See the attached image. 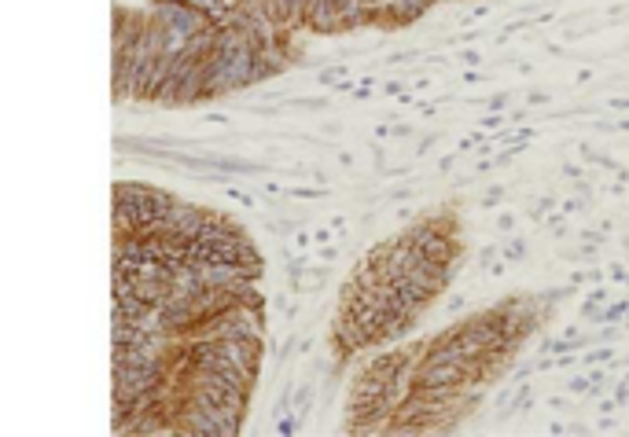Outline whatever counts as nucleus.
Listing matches in <instances>:
<instances>
[{
    "label": "nucleus",
    "mask_w": 629,
    "mask_h": 437,
    "mask_svg": "<svg viewBox=\"0 0 629 437\" xmlns=\"http://www.w3.org/2000/svg\"><path fill=\"white\" fill-rule=\"evenodd\" d=\"M607 357H611L607 349H596V353H589V357H585V364H600V360H607Z\"/></svg>",
    "instance_id": "5"
},
{
    "label": "nucleus",
    "mask_w": 629,
    "mask_h": 437,
    "mask_svg": "<svg viewBox=\"0 0 629 437\" xmlns=\"http://www.w3.org/2000/svg\"><path fill=\"white\" fill-rule=\"evenodd\" d=\"M305 30H313V34H335V30H343L338 0H305Z\"/></svg>",
    "instance_id": "1"
},
{
    "label": "nucleus",
    "mask_w": 629,
    "mask_h": 437,
    "mask_svg": "<svg viewBox=\"0 0 629 437\" xmlns=\"http://www.w3.org/2000/svg\"><path fill=\"white\" fill-rule=\"evenodd\" d=\"M629 313V305L625 301H618V305H611L607 313H600V320H618V316H625Z\"/></svg>",
    "instance_id": "4"
},
{
    "label": "nucleus",
    "mask_w": 629,
    "mask_h": 437,
    "mask_svg": "<svg viewBox=\"0 0 629 437\" xmlns=\"http://www.w3.org/2000/svg\"><path fill=\"white\" fill-rule=\"evenodd\" d=\"M236 8L247 11V15H254V19H262V22L277 26V0H239Z\"/></svg>",
    "instance_id": "3"
},
{
    "label": "nucleus",
    "mask_w": 629,
    "mask_h": 437,
    "mask_svg": "<svg viewBox=\"0 0 629 437\" xmlns=\"http://www.w3.org/2000/svg\"><path fill=\"white\" fill-rule=\"evenodd\" d=\"M277 26L284 30L305 26V0H277Z\"/></svg>",
    "instance_id": "2"
}]
</instances>
